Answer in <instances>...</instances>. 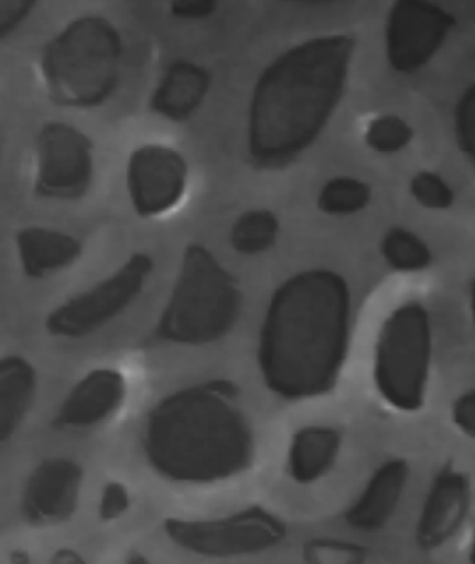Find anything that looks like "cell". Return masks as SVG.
I'll return each mask as SVG.
<instances>
[{
  "label": "cell",
  "mask_w": 475,
  "mask_h": 564,
  "mask_svg": "<svg viewBox=\"0 0 475 564\" xmlns=\"http://www.w3.org/2000/svg\"><path fill=\"white\" fill-rule=\"evenodd\" d=\"M122 39L114 24L85 17L47 43L42 73L53 101L67 107L104 104L118 86Z\"/></svg>",
  "instance_id": "obj_4"
},
{
  "label": "cell",
  "mask_w": 475,
  "mask_h": 564,
  "mask_svg": "<svg viewBox=\"0 0 475 564\" xmlns=\"http://www.w3.org/2000/svg\"><path fill=\"white\" fill-rule=\"evenodd\" d=\"M455 18L431 0H395L386 22V56L391 69L414 75L438 55Z\"/></svg>",
  "instance_id": "obj_9"
},
{
  "label": "cell",
  "mask_w": 475,
  "mask_h": 564,
  "mask_svg": "<svg viewBox=\"0 0 475 564\" xmlns=\"http://www.w3.org/2000/svg\"><path fill=\"white\" fill-rule=\"evenodd\" d=\"M280 224L269 210H253L241 214L231 230V246L246 256L260 254L270 250L278 241Z\"/></svg>",
  "instance_id": "obj_21"
},
{
  "label": "cell",
  "mask_w": 475,
  "mask_h": 564,
  "mask_svg": "<svg viewBox=\"0 0 475 564\" xmlns=\"http://www.w3.org/2000/svg\"><path fill=\"white\" fill-rule=\"evenodd\" d=\"M410 193L417 204L427 210L443 212L453 207L454 189L438 173L419 172L410 182Z\"/></svg>",
  "instance_id": "obj_24"
},
{
  "label": "cell",
  "mask_w": 475,
  "mask_h": 564,
  "mask_svg": "<svg viewBox=\"0 0 475 564\" xmlns=\"http://www.w3.org/2000/svg\"><path fill=\"white\" fill-rule=\"evenodd\" d=\"M152 271V259L138 252L109 279L67 301L52 313L47 318V330L63 338H82L95 333L133 303L136 296L142 293Z\"/></svg>",
  "instance_id": "obj_8"
},
{
  "label": "cell",
  "mask_w": 475,
  "mask_h": 564,
  "mask_svg": "<svg viewBox=\"0 0 475 564\" xmlns=\"http://www.w3.org/2000/svg\"><path fill=\"white\" fill-rule=\"evenodd\" d=\"M23 270L32 279H42L79 259L80 242L76 238L47 228L29 227L17 237Z\"/></svg>",
  "instance_id": "obj_17"
},
{
  "label": "cell",
  "mask_w": 475,
  "mask_h": 564,
  "mask_svg": "<svg viewBox=\"0 0 475 564\" xmlns=\"http://www.w3.org/2000/svg\"><path fill=\"white\" fill-rule=\"evenodd\" d=\"M455 138L475 170V83L464 91L454 111Z\"/></svg>",
  "instance_id": "obj_25"
},
{
  "label": "cell",
  "mask_w": 475,
  "mask_h": 564,
  "mask_svg": "<svg viewBox=\"0 0 475 564\" xmlns=\"http://www.w3.org/2000/svg\"><path fill=\"white\" fill-rule=\"evenodd\" d=\"M409 475V464L404 459H392L380 466L360 498L347 510V523L361 532H377L385 528L396 513Z\"/></svg>",
  "instance_id": "obj_15"
},
{
  "label": "cell",
  "mask_w": 475,
  "mask_h": 564,
  "mask_svg": "<svg viewBox=\"0 0 475 564\" xmlns=\"http://www.w3.org/2000/svg\"><path fill=\"white\" fill-rule=\"evenodd\" d=\"M371 188L354 177H334L320 189L319 210L327 216H354L367 208L371 202Z\"/></svg>",
  "instance_id": "obj_22"
},
{
  "label": "cell",
  "mask_w": 475,
  "mask_h": 564,
  "mask_svg": "<svg viewBox=\"0 0 475 564\" xmlns=\"http://www.w3.org/2000/svg\"><path fill=\"white\" fill-rule=\"evenodd\" d=\"M414 130L395 115L380 116L367 126L365 141L378 154H397L413 141Z\"/></svg>",
  "instance_id": "obj_23"
},
{
  "label": "cell",
  "mask_w": 475,
  "mask_h": 564,
  "mask_svg": "<svg viewBox=\"0 0 475 564\" xmlns=\"http://www.w3.org/2000/svg\"><path fill=\"white\" fill-rule=\"evenodd\" d=\"M350 338V290L337 272H300L279 286L261 328L259 362L271 391L307 400L336 386Z\"/></svg>",
  "instance_id": "obj_1"
},
{
  "label": "cell",
  "mask_w": 475,
  "mask_h": 564,
  "mask_svg": "<svg viewBox=\"0 0 475 564\" xmlns=\"http://www.w3.org/2000/svg\"><path fill=\"white\" fill-rule=\"evenodd\" d=\"M240 303L235 279L212 252L203 246H188L158 335L174 344L217 341L235 325Z\"/></svg>",
  "instance_id": "obj_5"
},
{
  "label": "cell",
  "mask_w": 475,
  "mask_h": 564,
  "mask_svg": "<svg viewBox=\"0 0 475 564\" xmlns=\"http://www.w3.org/2000/svg\"><path fill=\"white\" fill-rule=\"evenodd\" d=\"M356 39H310L261 73L250 105L249 149L266 169L293 163L326 129L343 99Z\"/></svg>",
  "instance_id": "obj_2"
},
{
  "label": "cell",
  "mask_w": 475,
  "mask_h": 564,
  "mask_svg": "<svg viewBox=\"0 0 475 564\" xmlns=\"http://www.w3.org/2000/svg\"><path fill=\"white\" fill-rule=\"evenodd\" d=\"M453 421L465 436L475 440V389L463 393L454 402Z\"/></svg>",
  "instance_id": "obj_28"
},
{
  "label": "cell",
  "mask_w": 475,
  "mask_h": 564,
  "mask_svg": "<svg viewBox=\"0 0 475 564\" xmlns=\"http://www.w3.org/2000/svg\"><path fill=\"white\" fill-rule=\"evenodd\" d=\"M36 189L43 197L79 198L94 176L91 143L82 131L52 121L43 126L37 139Z\"/></svg>",
  "instance_id": "obj_10"
},
{
  "label": "cell",
  "mask_w": 475,
  "mask_h": 564,
  "mask_svg": "<svg viewBox=\"0 0 475 564\" xmlns=\"http://www.w3.org/2000/svg\"><path fill=\"white\" fill-rule=\"evenodd\" d=\"M144 452L153 468L179 482H215L249 468L253 436L225 386L173 393L150 412Z\"/></svg>",
  "instance_id": "obj_3"
},
{
  "label": "cell",
  "mask_w": 475,
  "mask_h": 564,
  "mask_svg": "<svg viewBox=\"0 0 475 564\" xmlns=\"http://www.w3.org/2000/svg\"><path fill=\"white\" fill-rule=\"evenodd\" d=\"M35 2L36 0H0V33L3 39L25 21Z\"/></svg>",
  "instance_id": "obj_27"
},
{
  "label": "cell",
  "mask_w": 475,
  "mask_h": 564,
  "mask_svg": "<svg viewBox=\"0 0 475 564\" xmlns=\"http://www.w3.org/2000/svg\"><path fill=\"white\" fill-rule=\"evenodd\" d=\"M210 89V75L205 67L179 61L169 67L154 91L152 110L172 121H186L201 107Z\"/></svg>",
  "instance_id": "obj_16"
},
{
  "label": "cell",
  "mask_w": 475,
  "mask_h": 564,
  "mask_svg": "<svg viewBox=\"0 0 475 564\" xmlns=\"http://www.w3.org/2000/svg\"><path fill=\"white\" fill-rule=\"evenodd\" d=\"M129 508L128 489L122 484L110 482L106 486L104 495H101L99 506V517L105 522L118 519Z\"/></svg>",
  "instance_id": "obj_26"
},
{
  "label": "cell",
  "mask_w": 475,
  "mask_h": 564,
  "mask_svg": "<svg viewBox=\"0 0 475 564\" xmlns=\"http://www.w3.org/2000/svg\"><path fill=\"white\" fill-rule=\"evenodd\" d=\"M341 446L342 436L333 427H304L293 436L290 446V475L299 484L316 482L336 464Z\"/></svg>",
  "instance_id": "obj_18"
},
{
  "label": "cell",
  "mask_w": 475,
  "mask_h": 564,
  "mask_svg": "<svg viewBox=\"0 0 475 564\" xmlns=\"http://www.w3.org/2000/svg\"><path fill=\"white\" fill-rule=\"evenodd\" d=\"M469 562L475 563V539L472 546V552H469Z\"/></svg>",
  "instance_id": "obj_32"
},
{
  "label": "cell",
  "mask_w": 475,
  "mask_h": 564,
  "mask_svg": "<svg viewBox=\"0 0 475 564\" xmlns=\"http://www.w3.org/2000/svg\"><path fill=\"white\" fill-rule=\"evenodd\" d=\"M382 259L392 270L419 272L433 261L430 247L413 231L402 227H392L381 240Z\"/></svg>",
  "instance_id": "obj_20"
},
{
  "label": "cell",
  "mask_w": 475,
  "mask_h": 564,
  "mask_svg": "<svg viewBox=\"0 0 475 564\" xmlns=\"http://www.w3.org/2000/svg\"><path fill=\"white\" fill-rule=\"evenodd\" d=\"M217 0H172V13L186 21H201L215 12Z\"/></svg>",
  "instance_id": "obj_29"
},
{
  "label": "cell",
  "mask_w": 475,
  "mask_h": 564,
  "mask_svg": "<svg viewBox=\"0 0 475 564\" xmlns=\"http://www.w3.org/2000/svg\"><path fill=\"white\" fill-rule=\"evenodd\" d=\"M469 299H472V313L475 327V279L472 282V290H469Z\"/></svg>",
  "instance_id": "obj_30"
},
{
  "label": "cell",
  "mask_w": 475,
  "mask_h": 564,
  "mask_svg": "<svg viewBox=\"0 0 475 564\" xmlns=\"http://www.w3.org/2000/svg\"><path fill=\"white\" fill-rule=\"evenodd\" d=\"M472 505V482L467 475L445 466L435 476L427 494L415 541L420 549L435 551L462 529Z\"/></svg>",
  "instance_id": "obj_12"
},
{
  "label": "cell",
  "mask_w": 475,
  "mask_h": 564,
  "mask_svg": "<svg viewBox=\"0 0 475 564\" xmlns=\"http://www.w3.org/2000/svg\"><path fill=\"white\" fill-rule=\"evenodd\" d=\"M186 184L187 164L176 150L150 144L130 155L128 188L139 216L154 217L172 210Z\"/></svg>",
  "instance_id": "obj_11"
},
{
  "label": "cell",
  "mask_w": 475,
  "mask_h": 564,
  "mask_svg": "<svg viewBox=\"0 0 475 564\" xmlns=\"http://www.w3.org/2000/svg\"><path fill=\"white\" fill-rule=\"evenodd\" d=\"M431 359V328L423 305L400 306L378 337L375 381L385 401L401 412L424 405Z\"/></svg>",
  "instance_id": "obj_6"
},
{
  "label": "cell",
  "mask_w": 475,
  "mask_h": 564,
  "mask_svg": "<svg viewBox=\"0 0 475 564\" xmlns=\"http://www.w3.org/2000/svg\"><path fill=\"white\" fill-rule=\"evenodd\" d=\"M164 530L179 546L208 557L268 551L285 536L284 523L259 506L219 520L169 519Z\"/></svg>",
  "instance_id": "obj_7"
},
{
  "label": "cell",
  "mask_w": 475,
  "mask_h": 564,
  "mask_svg": "<svg viewBox=\"0 0 475 564\" xmlns=\"http://www.w3.org/2000/svg\"><path fill=\"white\" fill-rule=\"evenodd\" d=\"M36 376L31 364L19 357H8L0 367V426L2 441L9 440L19 423L25 420L35 395Z\"/></svg>",
  "instance_id": "obj_19"
},
{
  "label": "cell",
  "mask_w": 475,
  "mask_h": 564,
  "mask_svg": "<svg viewBox=\"0 0 475 564\" xmlns=\"http://www.w3.org/2000/svg\"><path fill=\"white\" fill-rule=\"evenodd\" d=\"M82 469L69 459H47L28 480L22 499L23 517L32 524L65 522L75 513L82 485Z\"/></svg>",
  "instance_id": "obj_13"
},
{
  "label": "cell",
  "mask_w": 475,
  "mask_h": 564,
  "mask_svg": "<svg viewBox=\"0 0 475 564\" xmlns=\"http://www.w3.org/2000/svg\"><path fill=\"white\" fill-rule=\"evenodd\" d=\"M284 2H293V3H326V2H332V0H284Z\"/></svg>",
  "instance_id": "obj_31"
},
{
  "label": "cell",
  "mask_w": 475,
  "mask_h": 564,
  "mask_svg": "<svg viewBox=\"0 0 475 564\" xmlns=\"http://www.w3.org/2000/svg\"><path fill=\"white\" fill-rule=\"evenodd\" d=\"M126 392L122 376L114 369H98L74 388L57 413L55 425L85 427L105 421L118 411Z\"/></svg>",
  "instance_id": "obj_14"
}]
</instances>
